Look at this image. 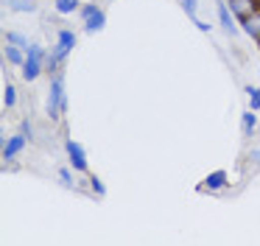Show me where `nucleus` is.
<instances>
[{
	"label": "nucleus",
	"mask_w": 260,
	"mask_h": 246,
	"mask_svg": "<svg viewBox=\"0 0 260 246\" xmlns=\"http://www.w3.org/2000/svg\"><path fill=\"white\" fill-rule=\"evenodd\" d=\"M73 48H76V34L70 31V28H59L56 31V45H53L51 53H48L45 70L48 73H62V65H64V59L73 53Z\"/></svg>",
	"instance_id": "f257e3e1"
},
{
	"label": "nucleus",
	"mask_w": 260,
	"mask_h": 246,
	"mask_svg": "<svg viewBox=\"0 0 260 246\" xmlns=\"http://www.w3.org/2000/svg\"><path fill=\"white\" fill-rule=\"evenodd\" d=\"M45 112H48L51 120H62V115L68 112V95H64V76H62V73H56V76L51 78Z\"/></svg>",
	"instance_id": "f03ea898"
},
{
	"label": "nucleus",
	"mask_w": 260,
	"mask_h": 246,
	"mask_svg": "<svg viewBox=\"0 0 260 246\" xmlns=\"http://www.w3.org/2000/svg\"><path fill=\"white\" fill-rule=\"evenodd\" d=\"M45 62H48V53L42 45H28L25 48V62L20 65V73H23L25 81H37L45 70Z\"/></svg>",
	"instance_id": "7ed1b4c3"
},
{
	"label": "nucleus",
	"mask_w": 260,
	"mask_h": 246,
	"mask_svg": "<svg viewBox=\"0 0 260 246\" xmlns=\"http://www.w3.org/2000/svg\"><path fill=\"white\" fill-rule=\"evenodd\" d=\"M64 151H68V160H70V168H73V171H79V173L90 171V165H87V151L81 143H76L73 137H68L64 140Z\"/></svg>",
	"instance_id": "20e7f679"
},
{
	"label": "nucleus",
	"mask_w": 260,
	"mask_h": 246,
	"mask_svg": "<svg viewBox=\"0 0 260 246\" xmlns=\"http://www.w3.org/2000/svg\"><path fill=\"white\" fill-rule=\"evenodd\" d=\"M230 3V11L238 17V20H246V17H252V14H257L260 11V0H226Z\"/></svg>",
	"instance_id": "39448f33"
},
{
	"label": "nucleus",
	"mask_w": 260,
	"mask_h": 246,
	"mask_svg": "<svg viewBox=\"0 0 260 246\" xmlns=\"http://www.w3.org/2000/svg\"><path fill=\"white\" fill-rule=\"evenodd\" d=\"M25 143H28V137H25L23 132H20V134H12V137H6V140H3V160L12 162L14 157H17L20 151L25 148Z\"/></svg>",
	"instance_id": "423d86ee"
},
{
	"label": "nucleus",
	"mask_w": 260,
	"mask_h": 246,
	"mask_svg": "<svg viewBox=\"0 0 260 246\" xmlns=\"http://www.w3.org/2000/svg\"><path fill=\"white\" fill-rule=\"evenodd\" d=\"M215 11H218V22H221V28H224V31L230 34V37H235V34H238V25H235V14L230 11V3H226V0H218Z\"/></svg>",
	"instance_id": "0eeeda50"
},
{
	"label": "nucleus",
	"mask_w": 260,
	"mask_h": 246,
	"mask_svg": "<svg viewBox=\"0 0 260 246\" xmlns=\"http://www.w3.org/2000/svg\"><path fill=\"white\" fill-rule=\"evenodd\" d=\"M226 184H230V173H226L224 168H218V171H213V173L204 176L202 190H221V188H226Z\"/></svg>",
	"instance_id": "6e6552de"
},
{
	"label": "nucleus",
	"mask_w": 260,
	"mask_h": 246,
	"mask_svg": "<svg viewBox=\"0 0 260 246\" xmlns=\"http://www.w3.org/2000/svg\"><path fill=\"white\" fill-rule=\"evenodd\" d=\"M104 28H107V14H104V9L98 6L92 14L84 17V31L87 34H95V31H104Z\"/></svg>",
	"instance_id": "1a4fd4ad"
},
{
	"label": "nucleus",
	"mask_w": 260,
	"mask_h": 246,
	"mask_svg": "<svg viewBox=\"0 0 260 246\" xmlns=\"http://www.w3.org/2000/svg\"><path fill=\"white\" fill-rule=\"evenodd\" d=\"M241 28H243L246 37H252L254 42H260V11H257V14H252V17H246V20L241 22Z\"/></svg>",
	"instance_id": "9d476101"
},
{
	"label": "nucleus",
	"mask_w": 260,
	"mask_h": 246,
	"mask_svg": "<svg viewBox=\"0 0 260 246\" xmlns=\"http://www.w3.org/2000/svg\"><path fill=\"white\" fill-rule=\"evenodd\" d=\"M254 129H257V115H254V109H246L241 115V132H243V137H252Z\"/></svg>",
	"instance_id": "9b49d317"
},
{
	"label": "nucleus",
	"mask_w": 260,
	"mask_h": 246,
	"mask_svg": "<svg viewBox=\"0 0 260 246\" xmlns=\"http://www.w3.org/2000/svg\"><path fill=\"white\" fill-rule=\"evenodd\" d=\"M3 53H6V62L9 65H23L25 62V48H17V45H12V42H6V48H3Z\"/></svg>",
	"instance_id": "f8f14e48"
},
{
	"label": "nucleus",
	"mask_w": 260,
	"mask_h": 246,
	"mask_svg": "<svg viewBox=\"0 0 260 246\" xmlns=\"http://www.w3.org/2000/svg\"><path fill=\"white\" fill-rule=\"evenodd\" d=\"M53 9H56V14H73L81 9V0H56Z\"/></svg>",
	"instance_id": "ddd939ff"
},
{
	"label": "nucleus",
	"mask_w": 260,
	"mask_h": 246,
	"mask_svg": "<svg viewBox=\"0 0 260 246\" xmlns=\"http://www.w3.org/2000/svg\"><path fill=\"white\" fill-rule=\"evenodd\" d=\"M14 104H17V89H14L12 81H6V89H3V106H6V109H14Z\"/></svg>",
	"instance_id": "4468645a"
},
{
	"label": "nucleus",
	"mask_w": 260,
	"mask_h": 246,
	"mask_svg": "<svg viewBox=\"0 0 260 246\" xmlns=\"http://www.w3.org/2000/svg\"><path fill=\"white\" fill-rule=\"evenodd\" d=\"M6 6L12 11H37V3H31V0H6Z\"/></svg>",
	"instance_id": "2eb2a0df"
},
{
	"label": "nucleus",
	"mask_w": 260,
	"mask_h": 246,
	"mask_svg": "<svg viewBox=\"0 0 260 246\" xmlns=\"http://www.w3.org/2000/svg\"><path fill=\"white\" fill-rule=\"evenodd\" d=\"M243 93L249 95V109L257 112V109H260V87H252V84H246V89H243Z\"/></svg>",
	"instance_id": "dca6fc26"
},
{
	"label": "nucleus",
	"mask_w": 260,
	"mask_h": 246,
	"mask_svg": "<svg viewBox=\"0 0 260 246\" xmlns=\"http://www.w3.org/2000/svg\"><path fill=\"white\" fill-rule=\"evenodd\" d=\"M6 42H12V45H17V48H28V39L23 37L20 31H6Z\"/></svg>",
	"instance_id": "f3484780"
},
{
	"label": "nucleus",
	"mask_w": 260,
	"mask_h": 246,
	"mask_svg": "<svg viewBox=\"0 0 260 246\" xmlns=\"http://www.w3.org/2000/svg\"><path fill=\"white\" fill-rule=\"evenodd\" d=\"M182 11H185L190 20H196V11H199V0H179Z\"/></svg>",
	"instance_id": "a211bd4d"
},
{
	"label": "nucleus",
	"mask_w": 260,
	"mask_h": 246,
	"mask_svg": "<svg viewBox=\"0 0 260 246\" xmlns=\"http://www.w3.org/2000/svg\"><path fill=\"white\" fill-rule=\"evenodd\" d=\"M87 182H90V190H92V193H95V196H107V188H104V182H101V179L95 176V173H92V176L87 179Z\"/></svg>",
	"instance_id": "6ab92c4d"
},
{
	"label": "nucleus",
	"mask_w": 260,
	"mask_h": 246,
	"mask_svg": "<svg viewBox=\"0 0 260 246\" xmlns=\"http://www.w3.org/2000/svg\"><path fill=\"white\" fill-rule=\"evenodd\" d=\"M20 132H23L28 140H34V123H31L28 117H23V123H20Z\"/></svg>",
	"instance_id": "aec40b11"
},
{
	"label": "nucleus",
	"mask_w": 260,
	"mask_h": 246,
	"mask_svg": "<svg viewBox=\"0 0 260 246\" xmlns=\"http://www.w3.org/2000/svg\"><path fill=\"white\" fill-rule=\"evenodd\" d=\"M59 182H62L64 188H70V184H73V173H70L68 168H62V171H59Z\"/></svg>",
	"instance_id": "412c9836"
},
{
	"label": "nucleus",
	"mask_w": 260,
	"mask_h": 246,
	"mask_svg": "<svg viewBox=\"0 0 260 246\" xmlns=\"http://www.w3.org/2000/svg\"><path fill=\"white\" fill-rule=\"evenodd\" d=\"M98 9V3H84V6H81V9H79V14H81V20H84V17L87 14H92V11H95Z\"/></svg>",
	"instance_id": "4be33fe9"
},
{
	"label": "nucleus",
	"mask_w": 260,
	"mask_h": 246,
	"mask_svg": "<svg viewBox=\"0 0 260 246\" xmlns=\"http://www.w3.org/2000/svg\"><path fill=\"white\" fill-rule=\"evenodd\" d=\"M193 25H196V28H199V31H204V34H207V31H210V28H213V25H210V22H204V20H199V17H196V20H193Z\"/></svg>",
	"instance_id": "5701e85b"
},
{
	"label": "nucleus",
	"mask_w": 260,
	"mask_h": 246,
	"mask_svg": "<svg viewBox=\"0 0 260 246\" xmlns=\"http://www.w3.org/2000/svg\"><path fill=\"white\" fill-rule=\"evenodd\" d=\"M249 160H252L254 165L260 168V148H252V151H249Z\"/></svg>",
	"instance_id": "b1692460"
},
{
	"label": "nucleus",
	"mask_w": 260,
	"mask_h": 246,
	"mask_svg": "<svg viewBox=\"0 0 260 246\" xmlns=\"http://www.w3.org/2000/svg\"><path fill=\"white\" fill-rule=\"evenodd\" d=\"M257 48H260V42H257Z\"/></svg>",
	"instance_id": "393cba45"
}]
</instances>
